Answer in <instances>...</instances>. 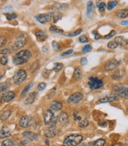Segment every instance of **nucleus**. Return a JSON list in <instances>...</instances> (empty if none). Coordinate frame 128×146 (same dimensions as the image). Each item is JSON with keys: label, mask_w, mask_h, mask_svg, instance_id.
Here are the masks:
<instances>
[{"label": "nucleus", "mask_w": 128, "mask_h": 146, "mask_svg": "<svg viewBox=\"0 0 128 146\" xmlns=\"http://www.w3.org/2000/svg\"><path fill=\"white\" fill-rule=\"evenodd\" d=\"M45 144H46L47 146H50V142H49V141L48 139H46V140H45Z\"/></svg>", "instance_id": "57"}, {"label": "nucleus", "mask_w": 128, "mask_h": 146, "mask_svg": "<svg viewBox=\"0 0 128 146\" xmlns=\"http://www.w3.org/2000/svg\"><path fill=\"white\" fill-rule=\"evenodd\" d=\"M92 34H93L94 35V39H99L100 38H101V35H100L98 32H95V31H94V32H92Z\"/></svg>", "instance_id": "51"}, {"label": "nucleus", "mask_w": 128, "mask_h": 146, "mask_svg": "<svg viewBox=\"0 0 128 146\" xmlns=\"http://www.w3.org/2000/svg\"><path fill=\"white\" fill-rule=\"evenodd\" d=\"M7 42V39L5 38V36L0 35V48L5 45Z\"/></svg>", "instance_id": "45"}, {"label": "nucleus", "mask_w": 128, "mask_h": 146, "mask_svg": "<svg viewBox=\"0 0 128 146\" xmlns=\"http://www.w3.org/2000/svg\"><path fill=\"white\" fill-rule=\"evenodd\" d=\"M80 146H90V143H83Z\"/></svg>", "instance_id": "58"}, {"label": "nucleus", "mask_w": 128, "mask_h": 146, "mask_svg": "<svg viewBox=\"0 0 128 146\" xmlns=\"http://www.w3.org/2000/svg\"><path fill=\"white\" fill-rule=\"evenodd\" d=\"M23 135L28 141H33L36 138V135L31 131H26L23 134Z\"/></svg>", "instance_id": "17"}, {"label": "nucleus", "mask_w": 128, "mask_h": 146, "mask_svg": "<svg viewBox=\"0 0 128 146\" xmlns=\"http://www.w3.org/2000/svg\"><path fill=\"white\" fill-rule=\"evenodd\" d=\"M121 25H128V20L127 21H123L121 22Z\"/></svg>", "instance_id": "55"}, {"label": "nucleus", "mask_w": 128, "mask_h": 146, "mask_svg": "<svg viewBox=\"0 0 128 146\" xmlns=\"http://www.w3.org/2000/svg\"><path fill=\"white\" fill-rule=\"evenodd\" d=\"M11 133L8 127L6 126H3L0 128V138L4 139V138L9 137L11 135Z\"/></svg>", "instance_id": "16"}, {"label": "nucleus", "mask_w": 128, "mask_h": 146, "mask_svg": "<svg viewBox=\"0 0 128 146\" xmlns=\"http://www.w3.org/2000/svg\"><path fill=\"white\" fill-rule=\"evenodd\" d=\"M37 96V93L36 92H32L30 93L29 94H28L27 99L25 100V104L26 105H30V104H32L33 102L35 100Z\"/></svg>", "instance_id": "18"}, {"label": "nucleus", "mask_w": 128, "mask_h": 146, "mask_svg": "<svg viewBox=\"0 0 128 146\" xmlns=\"http://www.w3.org/2000/svg\"><path fill=\"white\" fill-rule=\"evenodd\" d=\"M52 18V13H48L46 14H42L36 16V19L41 24H45L51 21Z\"/></svg>", "instance_id": "9"}, {"label": "nucleus", "mask_w": 128, "mask_h": 146, "mask_svg": "<svg viewBox=\"0 0 128 146\" xmlns=\"http://www.w3.org/2000/svg\"><path fill=\"white\" fill-rule=\"evenodd\" d=\"M46 87V84L45 83H41L38 86V89L39 91L44 90Z\"/></svg>", "instance_id": "48"}, {"label": "nucleus", "mask_w": 128, "mask_h": 146, "mask_svg": "<svg viewBox=\"0 0 128 146\" xmlns=\"http://www.w3.org/2000/svg\"><path fill=\"white\" fill-rule=\"evenodd\" d=\"M114 91L117 93L118 95L125 98H128V85L125 84H119L113 86Z\"/></svg>", "instance_id": "5"}, {"label": "nucleus", "mask_w": 128, "mask_h": 146, "mask_svg": "<svg viewBox=\"0 0 128 146\" xmlns=\"http://www.w3.org/2000/svg\"><path fill=\"white\" fill-rule=\"evenodd\" d=\"M106 144V140L104 139H98L93 142L90 143V146H104Z\"/></svg>", "instance_id": "24"}, {"label": "nucleus", "mask_w": 128, "mask_h": 146, "mask_svg": "<svg viewBox=\"0 0 128 146\" xmlns=\"http://www.w3.org/2000/svg\"><path fill=\"white\" fill-rule=\"evenodd\" d=\"M62 108V103L58 101L54 100L51 104V108L55 111H59L61 110Z\"/></svg>", "instance_id": "19"}, {"label": "nucleus", "mask_w": 128, "mask_h": 146, "mask_svg": "<svg viewBox=\"0 0 128 146\" xmlns=\"http://www.w3.org/2000/svg\"><path fill=\"white\" fill-rule=\"evenodd\" d=\"M95 6L92 1H90L87 3V16L89 19H91L93 17L94 14H95Z\"/></svg>", "instance_id": "12"}, {"label": "nucleus", "mask_w": 128, "mask_h": 146, "mask_svg": "<svg viewBox=\"0 0 128 146\" xmlns=\"http://www.w3.org/2000/svg\"><path fill=\"white\" fill-rule=\"evenodd\" d=\"M54 65L55 66L53 68V70L54 71H55L56 72H58L60 71L63 68V64L60 62H56L54 64Z\"/></svg>", "instance_id": "31"}, {"label": "nucleus", "mask_w": 128, "mask_h": 146, "mask_svg": "<svg viewBox=\"0 0 128 146\" xmlns=\"http://www.w3.org/2000/svg\"><path fill=\"white\" fill-rule=\"evenodd\" d=\"M33 86H34V83H29L28 84H27V86H26L24 87V89H23V90L22 91V92H21V96L20 97H21V99L24 98L27 95L28 92L29 91L30 89L32 88V87Z\"/></svg>", "instance_id": "23"}, {"label": "nucleus", "mask_w": 128, "mask_h": 146, "mask_svg": "<svg viewBox=\"0 0 128 146\" xmlns=\"http://www.w3.org/2000/svg\"><path fill=\"white\" fill-rule=\"evenodd\" d=\"M4 16L6 17L7 20L9 21H11L17 18V14L15 13H5Z\"/></svg>", "instance_id": "33"}, {"label": "nucleus", "mask_w": 128, "mask_h": 146, "mask_svg": "<svg viewBox=\"0 0 128 146\" xmlns=\"http://www.w3.org/2000/svg\"><path fill=\"white\" fill-rule=\"evenodd\" d=\"M59 129L56 127V125L49 126L45 131L44 135L47 138H51L55 137L59 133Z\"/></svg>", "instance_id": "8"}, {"label": "nucleus", "mask_w": 128, "mask_h": 146, "mask_svg": "<svg viewBox=\"0 0 128 146\" xmlns=\"http://www.w3.org/2000/svg\"><path fill=\"white\" fill-rule=\"evenodd\" d=\"M28 141H27V140H24V141H21L20 143H19V146H25L27 144V143H28Z\"/></svg>", "instance_id": "53"}, {"label": "nucleus", "mask_w": 128, "mask_h": 146, "mask_svg": "<svg viewBox=\"0 0 128 146\" xmlns=\"http://www.w3.org/2000/svg\"><path fill=\"white\" fill-rule=\"evenodd\" d=\"M8 60L9 58L7 56H3L1 58V60H0V62H1V64L3 65H6L7 63H8Z\"/></svg>", "instance_id": "46"}, {"label": "nucleus", "mask_w": 128, "mask_h": 146, "mask_svg": "<svg viewBox=\"0 0 128 146\" xmlns=\"http://www.w3.org/2000/svg\"><path fill=\"white\" fill-rule=\"evenodd\" d=\"M1 102H2V100H1V98H0V104H1Z\"/></svg>", "instance_id": "59"}, {"label": "nucleus", "mask_w": 128, "mask_h": 146, "mask_svg": "<svg viewBox=\"0 0 128 146\" xmlns=\"http://www.w3.org/2000/svg\"><path fill=\"white\" fill-rule=\"evenodd\" d=\"M127 111H128V106H127Z\"/></svg>", "instance_id": "60"}, {"label": "nucleus", "mask_w": 128, "mask_h": 146, "mask_svg": "<svg viewBox=\"0 0 128 146\" xmlns=\"http://www.w3.org/2000/svg\"><path fill=\"white\" fill-rule=\"evenodd\" d=\"M58 120L61 123H65L67 122H68L69 120V116L65 112H62L58 117Z\"/></svg>", "instance_id": "22"}, {"label": "nucleus", "mask_w": 128, "mask_h": 146, "mask_svg": "<svg viewBox=\"0 0 128 146\" xmlns=\"http://www.w3.org/2000/svg\"><path fill=\"white\" fill-rule=\"evenodd\" d=\"M112 146H123V144H122V143H116L115 144H113Z\"/></svg>", "instance_id": "56"}, {"label": "nucleus", "mask_w": 128, "mask_h": 146, "mask_svg": "<svg viewBox=\"0 0 128 146\" xmlns=\"http://www.w3.org/2000/svg\"><path fill=\"white\" fill-rule=\"evenodd\" d=\"M89 122L87 119H84L82 120H81L78 122V126H79L80 128H85L88 125Z\"/></svg>", "instance_id": "34"}, {"label": "nucleus", "mask_w": 128, "mask_h": 146, "mask_svg": "<svg viewBox=\"0 0 128 146\" xmlns=\"http://www.w3.org/2000/svg\"><path fill=\"white\" fill-rule=\"evenodd\" d=\"M16 96V94L14 92L9 91L3 94L1 96V100L3 102L7 103V102H9L11 100H12L13 99H14Z\"/></svg>", "instance_id": "13"}, {"label": "nucleus", "mask_w": 128, "mask_h": 146, "mask_svg": "<svg viewBox=\"0 0 128 146\" xmlns=\"http://www.w3.org/2000/svg\"><path fill=\"white\" fill-rule=\"evenodd\" d=\"M31 55V52L29 50H21L14 56L13 58V62L16 65L24 64L29 60Z\"/></svg>", "instance_id": "1"}, {"label": "nucleus", "mask_w": 128, "mask_h": 146, "mask_svg": "<svg viewBox=\"0 0 128 146\" xmlns=\"http://www.w3.org/2000/svg\"><path fill=\"white\" fill-rule=\"evenodd\" d=\"M117 4V2L116 1H110L108 3L107 8H108V10H111L114 8V7H116Z\"/></svg>", "instance_id": "36"}, {"label": "nucleus", "mask_w": 128, "mask_h": 146, "mask_svg": "<svg viewBox=\"0 0 128 146\" xmlns=\"http://www.w3.org/2000/svg\"><path fill=\"white\" fill-rule=\"evenodd\" d=\"M88 84L91 90H97L103 87L104 83L102 80L97 77H90L89 78Z\"/></svg>", "instance_id": "6"}, {"label": "nucleus", "mask_w": 128, "mask_h": 146, "mask_svg": "<svg viewBox=\"0 0 128 146\" xmlns=\"http://www.w3.org/2000/svg\"><path fill=\"white\" fill-rule=\"evenodd\" d=\"M81 75H82V72L81 70L79 68H76L74 71L73 78L75 80H78L81 77Z\"/></svg>", "instance_id": "30"}, {"label": "nucleus", "mask_w": 128, "mask_h": 146, "mask_svg": "<svg viewBox=\"0 0 128 146\" xmlns=\"http://www.w3.org/2000/svg\"><path fill=\"white\" fill-rule=\"evenodd\" d=\"M11 115V112L10 110H7L3 112L0 115V119L1 121H5L8 119Z\"/></svg>", "instance_id": "25"}, {"label": "nucleus", "mask_w": 128, "mask_h": 146, "mask_svg": "<svg viewBox=\"0 0 128 146\" xmlns=\"http://www.w3.org/2000/svg\"><path fill=\"white\" fill-rule=\"evenodd\" d=\"M35 35L39 39L42 40H44L47 38V35L44 31H38L36 33Z\"/></svg>", "instance_id": "26"}, {"label": "nucleus", "mask_w": 128, "mask_h": 146, "mask_svg": "<svg viewBox=\"0 0 128 146\" xmlns=\"http://www.w3.org/2000/svg\"><path fill=\"white\" fill-rule=\"evenodd\" d=\"M116 16L120 19H124L128 16V9L119 10L116 11Z\"/></svg>", "instance_id": "21"}, {"label": "nucleus", "mask_w": 128, "mask_h": 146, "mask_svg": "<svg viewBox=\"0 0 128 146\" xmlns=\"http://www.w3.org/2000/svg\"><path fill=\"white\" fill-rule=\"evenodd\" d=\"M57 117L51 109H48L44 114V122L46 125H56Z\"/></svg>", "instance_id": "3"}, {"label": "nucleus", "mask_w": 128, "mask_h": 146, "mask_svg": "<svg viewBox=\"0 0 128 146\" xmlns=\"http://www.w3.org/2000/svg\"><path fill=\"white\" fill-rule=\"evenodd\" d=\"M26 43V37L24 35H21L17 37V40L15 41V42H14V43L12 46V48L14 50L19 49L23 47L25 45Z\"/></svg>", "instance_id": "7"}, {"label": "nucleus", "mask_w": 128, "mask_h": 146, "mask_svg": "<svg viewBox=\"0 0 128 146\" xmlns=\"http://www.w3.org/2000/svg\"><path fill=\"white\" fill-rule=\"evenodd\" d=\"M92 50V46L90 45H86L82 47V52L84 53H87L90 52V51Z\"/></svg>", "instance_id": "42"}, {"label": "nucleus", "mask_w": 128, "mask_h": 146, "mask_svg": "<svg viewBox=\"0 0 128 146\" xmlns=\"http://www.w3.org/2000/svg\"><path fill=\"white\" fill-rule=\"evenodd\" d=\"M13 48H4L1 50H0V54L3 55H7L10 54Z\"/></svg>", "instance_id": "39"}, {"label": "nucleus", "mask_w": 128, "mask_h": 146, "mask_svg": "<svg viewBox=\"0 0 128 146\" xmlns=\"http://www.w3.org/2000/svg\"><path fill=\"white\" fill-rule=\"evenodd\" d=\"M27 77L26 72L22 69L17 71L13 77V82L17 85H20L22 83Z\"/></svg>", "instance_id": "4"}, {"label": "nucleus", "mask_w": 128, "mask_h": 146, "mask_svg": "<svg viewBox=\"0 0 128 146\" xmlns=\"http://www.w3.org/2000/svg\"><path fill=\"white\" fill-rule=\"evenodd\" d=\"M120 96L118 95L117 94H112V95L110 96H105L102 99L99 100L100 102L101 103H107V102H114V101H116L119 99V98Z\"/></svg>", "instance_id": "15"}, {"label": "nucleus", "mask_w": 128, "mask_h": 146, "mask_svg": "<svg viewBox=\"0 0 128 146\" xmlns=\"http://www.w3.org/2000/svg\"><path fill=\"white\" fill-rule=\"evenodd\" d=\"M120 65V62L116 60H112L107 62L105 65V69L107 71H112L116 69Z\"/></svg>", "instance_id": "11"}, {"label": "nucleus", "mask_w": 128, "mask_h": 146, "mask_svg": "<svg viewBox=\"0 0 128 146\" xmlns=\"http://www.w3.org/2000/svg\"><path fill=\"white\" fill-rule=\"evenodd\" d=\"M118 44L117 43L115 42V41H111L110 42L108 45V48H110V49H115L116 48L117 46H118Z\"/></svg>", "instance_id": "43"}, {"label": "nucleus", "mask_w": 128, "mask_h": 146, "mask_svg": "<svg viewBox=\"0 0 128 146\" xmlns=\"http://www.w3.org/2000/svg\"><path fill=\"white\" fill-rule=\"evenodd\" d=\"M82 29H78V30H77L74 32H73L69 34H67V36H69V37H74V36H78V35H80L82 32Z\"/></svg>", "instance_id": "37"}, {"label": "nucleus", "mask_w": 128, "mask_h": 146, "mask_svg": "<svg viewBox=\"0 0 128 146\" xmlns=\"http://www.w3.org/2000/svg\"><path fill=\"white\" fill-rule=\"evenodd\" d=\"M97 6L98 8V10L100 11H102V12L104 11L106 9V5L103 2L97 3Z\"/></svg>", "instance_id": "35"}, {"label": "nucleus", "mask_w": 128, "mask_h": 146, "mask_svg": "<svg viewBox=\"0 0 128 146\" xmlns=\"http://www.w3.org/2000/svg\"><path fill=\"white\" fill-rule=\"evenodd\" d=\"M68 7V5L67 4H56L54 6V9H56L58 10H65Z\"/></svg>", "instance_id": "28"}, {"label": "nucleus", "mask_w": 128, "mask_h": 146, "mask_svg": "<svg viewBox=\"0 0 128 146\" xmlns=\"http://www.w3.org/2000/svg\"><path fill=\"white\" fill-rule=\"evenodd\" d=\"M32 119L27 116H23L21 118L19 121V125L21 128H26L30 126Z\"/></svg>", "instance_id": "14"}, {"label": "nucleus", "mask_w": 128, "mask_h": 146, "mask_svg": "<svg viewBox=\"0 0 128 146\" xmlns=\"http://www.w3.org/2000/svg\"><path fill=\"white\" fill-rule=\"evenodd\" d=\"M52 47H53V49L55 50H56V51H59L61 50V47L60 45L59 44L58 42L55 41V40H53L52 42Z\"/></svg>", "instance_id": "38"}, {"label": "nucleus", "mask_w": 128, "mask_h": 146, "mask_svg": "<svg viewBox=\"0 0 128 146\" xmlns=\"http://www.w3.org/2000/svg\"><path fill=\"white\" fill-rule=\"evenodd\" d=\"M83 140L81 135L74 134L67 137L63 142L62 146H77L81 144Z\"/></svg>", "instance_id": "2"}, {"label": "nucleus", "mask_w": 128, "mask_h": 146, "mask_svg": "<svg viewBox=\"0 0 128 146\" xmlns=\"http://www.w3.org/2000/svg\"><path fill=\"white\" fill-rule=\"evenodd\" d=\"M49 31L51 32H55V33H63V31L61 29H59L58 27H56V26H51L49 28Z\"/></svg>", "instance_id": "32"}, {"label": "nucleus", "mask_w": 128, "mask_h": 146, "mask_svg": "<svg viewBox=\"0 0 128 146\" xmlns=\"http://www.w3.org/2000/svg\"><path fill=\"white\" fill-rule=\"evenodd\" d=\"M83 95L80 93H73V94L69 97L68 102L69 104H76L79 103V102L82 99Z\"/></svg>", "instance_id": "10"}, {"label": "nucleus", "mask_w": 128, "mask_h": 146, "mask_svg": "<svg viewBox=\"0 0 128 146\" xmlns=\"http://www.w3.org/2000/svg\"><path fill=\"white\" fill-rule=\"evenodd\" d=\"M73 116H74V119L75 121H81V117L80 116H78V113H77L76 112H74Z\"/></svg>", "instance_id": "49"}, {"label": "nucleus", "mask_w": 128, "mask_h": 146, "mask_svg": "<svg viewBox=\"0 0 128 146\" xmlns=\"http://www.w3.org/2000/svg\"><path fill=\"white\" fill-rule=\"evenodd\" d=\"M87 63H88V61H87V59L86 58H81V65H86Z\"/></svg>", "instance_id": "52"}, {"label": "nucleus", "mask_w": 128, "mask_h": 146, "mask_svg": "<svg viewBox=\"0 0 128 146\" xmlns=\"http://www.w3.org/2000/svg\"><path fill=\"white\" fill-rule=\"evenodd\" d=\"M63 15L62 14H61L59 12H53L52 13V17L53 19V21L54 23H56L58 22V21L61 20L62 17Z\"/></svg>", "instance_id": "27"}, {"label": "nucleus", "mask_w": 128, "mask_h": 146, "mask_svg": "<svg viewBox=\"0 0 128 146\" xmlns=\"http://www.w3.org/2000/svg\"><path fill=\"white\" fill-rule=\"evenodd\" d=\"M9 88H10V86L6 82L0 83V93L4 92L7 90H9Z\"/></svg>", "instance_id": "29"}, {"label": "nucleus", "mask_w": 128, "mask_h": 146, "mask_svg": "<svg viewBox=\"0 0 128 146\" xmlns=\"http://www.w3.org/2000/svg\"><path fill=\"white\" fill-rule=\"evenodd\" d=\"M1 146H13V143L10 139H6L2 142Z\"/></svg>", "instance_id": "41"}, {"label": "nucleus", "mask_w": 128, "mask_h": 146, "mask_svg": "<svg viewBox=\"0 0 128 146\" xmlns=\"http://www.w3.org/2000/svg\"><path fill=\"white\" fill-rule=\"evenodd\" d=\"M116 34V32L115 31H112L108 35L104 36V38L105 39H109L112 38V37H113V36H115Z\"/></svg>", "instance_id": "44"}, {"label": "nucleus", "mask_w": 128, "mask_h": 146, "mask_svg": "<svg viewBox=\"0 0 128 146\" xmlns=\"http://www.w3.org/2000/svg\"><path fill=\"white\" fill-rule=\"evenodd\" d=\"M115 42L118 45L126 46L128 44V40L125 38L123 36H117L115 38Z\"/></svg>", "instance_id": "20"}, {"label": "nucleus", "mask_w": 128, "mask_h": 146, "mask_svg": "<svg viewBox=\"0 0 128 146\" xmlns=\"http://www.w3.org/2000/svg\"><path fill=\"white\" fill-rule=\"evenodd\" d=\"M73 52V49H70V50H68L66 51V52H64L62 54H61V56H66V55H70L71 54H72Z\"/></svg>", "instance_id": "50"}, {"label": "nucleus", "mask_w": 128, "mask_h": 146, "mask_svg": "<svg viewBox=\"0 0 128 146\" xmlns=\"http://www.w3.org/2000/svg\"><path fill=\"white\" fill-rule=\"evenodd\" d=\"M4 9H5V10L7 11H11L13 10V7L10 6V5H8V6L5 7Z\"/></svg>", "instance_id": "54"}, {"label": "nucleus", "mask_w": 128, "mask_h": 146, "mask_svg": "<svg viewBox=\"0 0 128 146\" xmlns=\"http://www.w3.org/2000/svg\"><path fill=\"white\" fill-rule=\"evenodd\" d=\"M40 66V62L38 60H36L35 62H34V63L33 64L32 66V71H36Z\"/></svg>", "instance_id": "40"}, {"label": "nucleus", "mask_w": 128, "mask_h": 146, "mask_svg": "<svg viewBox=\"0 0 128 146\" xmlns=\"http://www.w3.org/2000/svg\"><path fill=\"white\" fill-rule=\"evenodd\" d=\"M79 41L81 43H86L88 42V38L86 35H82L79 38Z\"/></svg>", "instance_id": "47"}]
</instances>
